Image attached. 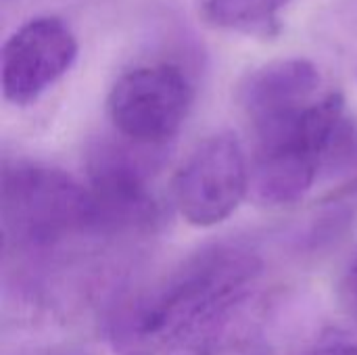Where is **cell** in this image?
<instances>
[{
    "label": "cell",
    "instance_id": "obj_1",
    "mask_svg": "<svg viewBox=\"0 0 357 355\" xmlns=\"http://www.w3.org/2000/svg\"><path fill=\"white\" fill-rule=\"evenodd\" d=\"M261 268L245 247H205L123 303L109 339L121 355L218 354L253 297Z\"/></svg>",
    "mask_w": 357,
    "mask_h": 355
},
{
    "label": "cell",
    "instance_id": "obj_2",
    "mask_svg": "<svg viewBox=\"0 0 357 355\" xmlns=\"http://www.w3.org/2000/svg\"><path fill=\"white\" fill-rule=\"evenodd\" d=\"M345 98L328 90L299 115L255 134L251 188L266 205L299 203L316 184L320 169L347 128Z\"/></svg>",
    "mask_w": 357,
    "mask_h": 355
},
{
    "label": "cell",
    "instance_id": "obj_3",
    "mask_svg": "<svg viewBox=\"0 0 357 355\" xmlns=\"http://www.w3.org/2000/svg\"><path fill=\"white\" fill-rule=\"evenodd\" d=\"M0 201L4 234L27 245L96 230L90 190L56 167L4 161Z\"/></svg>",
    "mask_w": 357,
    "mask_h": 355
},
{
    "label": "cell",
    "instance_id": "obj_4",
    "mask_svg": "<svg viewBox=\"0 0 357 355\" xmlns=\"http://www.w3.org/2000/svg\"><path fill=\"white\" fill-rule=\"evenodd\" d=\"M195 90L176 65L157 63L126 71L113 84L107 111L115 130L132 144L151 149L172 140L184 126Z\"/></svg>",
    "mask_w": 357,
    "mask_h": 355
},
{
    "label": "cell",
    "instance_id": "obj_5",
    "mask_svg": "<svg viewBox=\"0 0 357 355\" xmlns=\"http://www.w3.org/2000/svg\"><path fill=\"white\" fill-rule=\"evenodd\" d=\"M251 188V169L238 138L230 132L201 140L172 182L178 213L195 228L226 222Z\"/></svg>",
    "mask_w": 357,
    "mask_h": 355
},
{
    "label": "cell",
    "instance_id": "obj_6",
    "mask_svg": "<svg viewBox=\"0 0 357 355\" xmlns=\"http://www.w3.org/2000/svg\"><path fill=\"white\" fill-rule=\"evenodd\" d=\"M77 38L59 17L23 23L2 46V94L15 107L36 103L75 63Z\"/></svg>",
    "mask_w": 357,
    "mask_h": 355
},
{
    "label": "cell",
    "instance_id": "obj_7",
    "mask_svg": "<svg viewBox=\"0 0 357 355\" xmlns=\"http://www.w3.org/2000/svg\"><path fill=\"white\" fill-rule=\"evenodd\" d=\"M90 197L96 230L153 228L159 205L149 186V165L115 144H100L90 157Z\"/></svg>",
    "mask_w": 357,
    "mask_h": 355
},
{
    "label": "cell",
    "instance_id": "obj_8",
    "mask_svg": "<svg viewBox=\"0 0 357 355\" xmlns=\"http://www.w3.org/2000/svg\"><path fill=\"white\" fill-rule=\"evenodd\" d=\"M328 90L307 59H278L249 71L236 86V103L253 132L312 107Z\"/></svg>",
    "mask_w": 357,
    "mask_h": 355
},
{
    "label": "cell",
    "instance_id": "obj_9",
    "mask_svg": "<svg viewBox=\"0 0 357 355\" xmlns=\"http://www.w3.org/2000/svg\"><path fill=\"white\" fill-rule=\"evenodd\" d=\"M289 4L291 0H199V13L215 29L270 40L280 33V13Z\"/></svg>",
    "mask_w": 357,
    "mask_h": 355
},
{
    "label": "cell",
    "instance_id": "obj_10",
    "mask_svg": "<svg viewBox=\"0 0 357 355\" xmlns=\"http://www.w3.org/2000/svg\"><path fill=\"white\" fill-rule=\"evenodd\" d=\"M307 355H357V322L326 328L314 341Z\"/></svg>",
    "mask_w": 357,
    "mask_h": 355
},
{
    "label": "cell",
    "instance_id": "obj_11",
    "mask_svg": "<svg viewBox=\"0 0 357 355\" xmlns=\"http://www.w3.org/2000/svg\"><path fill=\"white\" fill-rule=\"evenodd\" d=\"M339 295L343 299V303L357 314V249L354 251V255L349 257L341 282H339Z\"/></svg>",
    "mask_w": 357,
    "mask_h": 355
}]
</instances>
